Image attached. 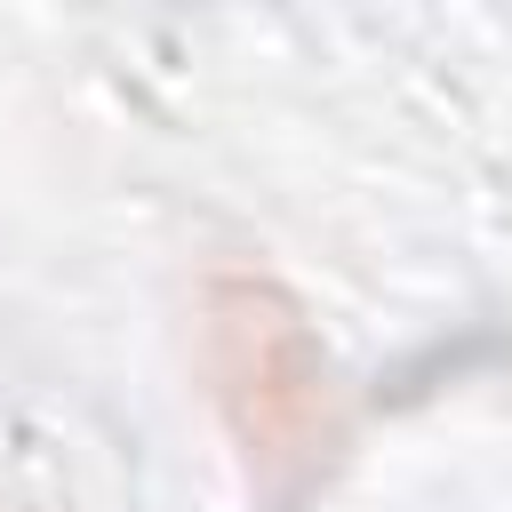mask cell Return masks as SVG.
Listing matches in <instances>:
<instances>
[{"mask_svg": "<svg viewBox=\"0 0 512 512\" xmlns=\"http://www.w3.org/2000/svg\"><path fill=\"white\" fill-rule=\"evenodd\" d=\"M216 368H224V392L240 400V432L256 456H304L312 432H320V368H312V344L296 328V312L256 288V280H232L216 296Z\"/></svg>", "mask_w": 512, "mask_h": 512, "instance_id": "6da1fadb", "label": "cell"}]
</instances>
